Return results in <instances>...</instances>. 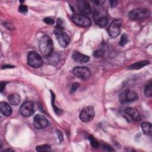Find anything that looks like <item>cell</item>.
<instances>
[{"mask_svg": "<svg viewBox=\"0 0 152 152\" xmlns=\"http://www.w3.org/2000/svg\"><path fill=\"white\" fill-rule=\"evenodd\" d=\"M39 48L41 53L45 57L49 56L52 53L53 43L51 38L48 35H43L39 40Z\"/></svg>", "mask_w": 152, "mask_h": 152, "instance_id": "cell-1", "label": "cell"}, {"mask_svg": "<svg viewBox=\"0 0 152 152\" xmlns=\"http://www.w3.org/2000/svg\"><path fill=\"white\" fill-rule=\"evenodd\" d=\"M93 18L95 23L100 27L106 26L108 23L107 13L104 8L96 9L93 13Z\"/></svg>", "mask_w": 152, "mask_h": 152, "instance_id": "cell-2", "label": "cell"}, {"mask_svg": "<svg viewBox=\"0 0 152 152\" xmlns=\"http://www.w3.org/2000/svg\"><path fill=\"white\" fill-rule=\"evenodd\" d=\"M150 11L145 8H138L132 10L128 12V17L131 20L144 19L148 17Z\"/></svg>", "mask_w": 152, "mask_h": 152, "instance_id": "cell-3", "label": "cell"}, {"mask_svg": "<svg viewBox=\"0 0 152 152\" xmlns=\"http://www.w3.org/2000/svg\"><path fill=\"white\" fill-rule=\"evenodd\" d=\"M138 99L137 93L131 90H126L119 95V100L121 103H132Z\"/></svg>", "mask_w": 152, "mask_h": 152, "instance_id": "cell-4", "label": "cell"}, {"mask_svg": "<svg viewBox=\"0 0 152 152\" xmlns=\"http://www.w3.org/2000/svg\"><path fill=\"white\" fill-rule=\"evenodd\" d=\"M27 62L30 66L35 68L42 66L43 64L41 56L34 51H31L28 53Z\"/></svg>", "mask_w": 152, "mask_h": 152, "instance_id": "cell-5", "label": "cell"}, {"mask_svg": "<svg viewBox=\"0 0 152 152\" xmlns=\"http://www.w3.org/2000/svg\"><path fill=\"white\" fill-rule=\"evenodd\" d=\"M55 35L59 45L62 48H66L69 43V36L61 28L55 27L54 30Z\"/></svg>", "mask_w": 152, "mask_h": 152, "instance_id": "cell-6", "label": "cell"}, {"mask_svg": "<svg viewBox=\"0 0 152 152\" xmlns=\"http://www.w3.org/2000/svg\"><path fill=\"white\" fill-rule=\"evenodd\" d=\"M95 115V110L93 106H87L84 107L80 113V119L85 123L91 122Z\"/></svg>", "mask_w": 152, "mask_h": 152, "instance_id": "cell-7", "label": "cell"}, {"mask_svg": "<svg viewBox=\"0 0 152 152\" xmlns=\"http://www.w3.org/2000/svg\"><path fill=\"white\" fill-rule=\"evenodd\" d=\"M72 21L75 25L81 27H88L91 25V21L90 18L83 14L73 15Z\"/></svg>", "mask_w": 152, "mask_h": 152, "instance_id": "cell-8", "label": "cell"}, {"mask_svg": "<svg viewBox=\"0 0 152 152\" xmlns=\"http://www.w3.org/2000/svg\"><path fill=\"white\" fill-rule=\"evenodd\" d=\"M122 23L121 19H115L109 25L107 31L109 35L112 38L115 39L120 34Z\"/></svg>", "mask_w": 152, "mask_h": 152, "instance_id": "cell-9", "label": "cell"}, {"mask_svg": "<svg viewBox=\"0 0 152 152\" xmlns=\"http://www.w3.org/2000/svg\"><path fill=\"white\" fill-rule=\"evenodd\" d=\"M73 74L77 77L83 80H88L91 75L90 69L84 66H77L74 68L73 69Z\"/></svg>", "mask_w": 152, "mask_h": 152, "instance_id": "cell-10", "label": "cell"}, {"mask_svg": "<svg viewBox=\"0 0 152 152\" xmlns=\"http://www.w3.org/2000/svg\"><path fill=\"white\" fill-rule=\"evenodd\" d=\"M34 112V103L31 101H26L23 103L20 109V113L25 117H29L31 116Z\"/></svg>", "mask_w": 152, "mask_h": 152, "instance_id": "cell-11", "label": "cell"}, {"mask_svg": "<svg viewBox=\"0 0 152 152\" xmlns=\"http://www.w3.org/2000/svg\"><path fill=\"white\" fill-rule=\"evenodd\" d=\"M49 124L48 119L40 114L36 115L33 119V125L37 129H43L46 128Z\"/></svg>", "mask_w": 152, "mask_h": 152, "instance_id": "cell-12", "label": "cell"}, {"mask_svg": "<svg viewBox=\"0 0 152 152\" xmlns=\"http://www.w3.org/2000/svg\"><path fill=\"white\" fill-rule=\"evenodd\" d=\"M78 11L83 15L89 14L91 12V7L88 2L86 1H80L77 5Z\"/></svg>", "mask_w": 152, "mask_h": 152, "instance_id": "cell-13", "label": "cell"}, {"mask_svg": "<svg viewBox=\"0 0 152 152\" xmlns=\"http://www.w3.org/2000/svg\"><path fill=\"white\" fill-rule=\"evenodd\" d=\"M72 59L78 63H86L89 61V57L79 52L74 51L72 55Z\"/></svg>", "mask_w": 152, "mask_h": 152, "instance_id": "cell-14", "label": "cell"}, {"mask_svg": "<svg viewBox=\"0 0 152 152\" xmlns=\"http://www.w3.org/2000/svg\"><path fill=\"white\" fill-rule=\"evenodd\" d=\"M125 112L128 115L130 118L135 121H140L141 119L140 114L138 111L132 107H128L125 110Z\"/></svg>", "mask_w": 152, "mask_h": 152, "instance_id": "cell-15", "label": "cell"}, {"mask_svg": "<svg viewBox=\"0 0 152 152\" xmlns=\"http://www.w3.org/2000/svg\"><path fill=\"white\" fill-rule=\"evenodd\" d=\"M0 110L2 114L5 116H9L12 113V109L9 104L6 102L0 103Z\"/></svg>", "mask_w": 152, "mask_h": 152, "instance_id": "cell-16", "label": "cell"}, {"mask_svg": "<svg viewBox=\"0 0 152 152\" xmlns=\"http://www.w3.org/2000/svg\"><path fill=\"white\" fill-rule=\"evenodd\" d=\"M8 100L10 104L17 106L21 102V97L17 93H12L8 96Z\"/></svg>", "mask_w": 152, "mask_h": 152, "instance_id": "cell-17", "label": "cell"}, {"mask_svg": "<svg viewBox=\"0 0 152 152\" xmlns=\"http://www.w3.org/2000/svg\"><path fill=\"white\" fill-rule=\"evenodd\" d=\"M150 61H141L137 62L136 63H134L133 64H131V65L128 66V68L129 69H139L145 65H147L150 64Z\"/></svg>", "mask_w": 152, "mask_h": 152, "instance_id": "cell-18", "label": "cell"}, {"mask_svg": "<svg viewBox=\"0 0 152 152\" xmlns=\"http://www.w3.org/2000/svg\"><path fill=\"white\" fill-rule=\"evenodd\" d=\"M141 128L144 133L148 136L151 135V124L148 122H143L141 124Z\"/></svg>", "mask_w": 152, "mask_h": 152, "instance_id": "cell-19", "label": "cell"}, {"mask_svg": "<svg viewBox=\"0 0 152 152\" xmlns=\"http://www.w3.org/2000/svg\"><path fill=\"white\" fill-rule=\"evenodd\" d=\"M152 84L151 81H150L144 88V94L147 97H151L152 96Z\"/></svg>", "mask_w": 152, "mask_h": 152, "instance_id": "cell-20", "label": "cell"}, {"mask_svg": "<svg viewBox=\"0 0 152 152\" xmlns=\"http://www.w3.org/2000/svg\"><path fill=\"white\" fill-rule=\"evenodd\" d=\"M36 150L39 152H48L50 150V147L48 144H43L37 145L36 148Z\"/></svg>", "mask_w": 152, "mask_h": 152, "instance_id": "cell-21", "label": "cell"}, {"mask_svg": "<svg viewBox=\"0 0 152 152\" xmlns=\"http://www.w3.org/2000/svg\"><path fill=\"white\" fill-rule=\"evenodd\" d=\"M88 140L91 143V146L94 148H98L100 146V144L99 143V142L97 141V140H96L94 138V137H93L92 135H89L88 136Z\"/></svg>", "mask_w": 152, "mask_h": 152, "instance_id": "cell-22", "label": "cell"}, {"mask_svg": "<svg viewBox=\"0 0 152 152\" xmlns=\"http://www.w3.org/2000/svg\"><path fill=\"white\" fill-rule=\"evenodd\" d=\"M51 93V96H52V107L53 108V110L55 111V112L56 113V115H60L62 113V110H60L59 108H58L57 107H56L54 104V102H55V95L53 94V93L50 91Z\"/></svg>", "mask_w": 152, "mask_h": 152, "instance_id": "cell-23", "label": "cell"}, {"mask_svg": "<svg viewBox=\"0 0 152 152\" xmlns=\"http://www.w3.org/2000/svg\"><path fill=\"white\" fill-rule=\"evenodd\" d=\"M48 58H49L50 62H51L52 64H56L59 61V56L57 54L52 53L49 56H48Z\"/></svg>", "mask_w": 152, "mask_h": 152, "instance_id": "cell-24", "label": "cell"}, {"mask_svg": "<svg viewBox=\"0 0 152 152\" xmlns=\"http://www.w3.org/2000/svg\"><path fill=\"white\" fill-rule=\"evenodd\" d=\"M128 42V37L126 34H123L121 37L119 44L121 46H125Z\"/></svg>", "mask_w": 152, "mask_h": 152, "instance_id": "cell-25", "label": "cell"}, {"mask_svg": "<svg viewBox=\"0 0 152 152\" xmlns=\"http://www.w3.org/2000/svg\"><path fill=\"white\" fill-rule=\"evenodd\" d=\"M18 11L21 13H26L28 11L27 7L24 4H21L18 7Z\"/></svg>", "mask_w": 152, "mask_h": 152, "instance_id": "cell-26", "label": "cell"}, {"mask_svg": "<svg viewBox=\"0 0 152 152\" xmlns=\"http://www.w3.org/2000/svg\"><path fill=\"white\" fill-rule=\"evenodd\" d=\"M56 27H58V28H59L61 29H62L64 27V23L62 19H61V18L58 19V20L56 21Z\"/></svg>", "mask_w": 152, "mask_h": 152, "instance_id": "cell-27", "label": "cell"}, {"mask_svg": "<svg viewBox=\"0 0 152 152\" xmlns=\"http://www.w3.org/2000/svg\"><path fill=\"white\" fill-rule=\"evenodd\" d=\"M79 86H80V84L78 83H73L71 86V90H70V93H74L77 90V88L79 87Z\"/></svg>", "mask_w": 152, "mask_h": 152, "instance_id": "cell-28", "label": "cell"}, {"mask_svg": "<svg viewBox=\"0 0 152 152\" xmlns=\"http://www.w3.org/2000/svg\"><path fill=\"white\" fill-rule=\"evenodd\" d=\"M102 147L103 149L104 150H105V151H113L114 150L110 145H108L107 144H102Z\"/></svg>", "mask_w": 152, "mask_h": 152, "instance_id": "cell-29", "label": "cell"}, {"mask_svg": "<svg viewBox=\"0 0 152 152\" xmlns=\"http://www.w3.org/2000/svg\"><path fill=\"white\" fill-rule=\"evenodd\" d=\"M44 22L48 24H50V25H52V24H54V20L52 18H50V17H46L45 19H44Z\"/></svg>", "mask_w": 152, "mask_h": 152, "instance_id": "cell-30", "label": "cell"}, {"mask_svg": "<svg viewBox=\"0 0 152 152\" xmlns=\"http://www.w3.org/2000/svg\"><path fill=\"white\" fill-rule=\"evenodd\" d=\"M103 53L104 52L102 49H99V50H97L95 51L93 53V55L96 58H99V57L102 56L103 55Z\"/></svg>", "mask_w": 152, "mask_h": 152, "instance_id": "cell-31", "label": "cell"}, {"mask_svg": "<svg viewBox=\"0 0 152 152\" xmlns=\"http://www.w3.org/2000/svg\"><path fill=\"white\" fill-rule=\"evenodd\" d=\"M92 2L94 4H95L96 5L100 7V6L103 5V4L105 2V1L103 0H95V1H93Z\"/></svg>", "mask_w": 152, "mask_h": 152, "instance_id": "cell-32", "label": "cell"}, {"mask_svg": "<svg viewBox=\"0 0 152 152\" xmlns=\"http://www.w3.org/2000/svg\"><path fill=\"white\" fill-rule=\"evenodd\" d=\"M56 133H57V135L58 137V138L59 140V141L61 142L63 141V134H62V132L59 131V130H58L56 131Z\"/></svg>", "mask_w": 152, "mask_h": 152, "instance_id": "cell-33", "label": "cell"}, {"mask_svg": "<svg viewBox=\"0 0 152 152\" xmlns=\"http://www.w3.org/2000/svg\"><path fill=\"white\" fill-rule=\"evenodd\" d=\"M109 3H110V6L111 7H115L117 5L118 1H115V0H114V1H110Z\"/></svg>", "mask_w": 152, "mask_h": 152, "instance_id": "cell-34", "label": "cell"}, {"mask_svg": "<svg viewBox=\"0 0 152 152\" xmlns=\"http://www.w3.org/2000/svg\"><path fill=\"white\" fill-rule=\"evenodd\" d=\"M5 84H6V83H5V82L1 83V93L4 91L5 87Z\"/></svg>", "mask_w": 152, "mask_h": 152, "instance_id": "cell-35", "label": "cell"}, {"mask_svg": "<svg viewBox=\"0 0 152 152\" xmlns=\"http://www.w3.org/2000/svg\"><path fill=\"white\" fill-rule=\"evenodd\" d=\"M14 66H11V65H4V66H2V69H4V68H14Z\"/></svg>", "mask_w": 152, "mask_h": 152, "instance_id": "cell-36", "label": "cell"}, {"mask_svg": "<svg viewBox=\"0 0 152 152\" xmlns=\"http://www.w3.org/2000/svg\"><path fill=\"white\" fill-rule=\"evenodd\" d=\"M13 151L14 150H11V149H9V148H8V149H5V150H4L2 151Z\"/></svg>", "mask_w": 152, "mask_h": 152, "instance_id": "cell-37", "label": "cell"}]
</instances>
